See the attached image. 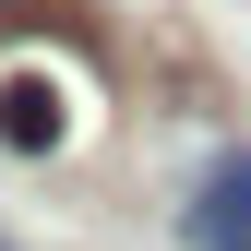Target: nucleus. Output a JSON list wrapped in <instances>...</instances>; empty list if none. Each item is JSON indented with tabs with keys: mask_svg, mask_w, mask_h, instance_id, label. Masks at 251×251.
I'll use <instances>...</instances> for the list:
<instances>
[{
	"mask_svg": "<svg viewBox=\"0 0 251 251\" xmlns=\"http://www.w3.org/2000/svg\"><path fill=\"white\" fill-rule=\"evenodd\" d=\"M179 239L192 251H251V144H227L203 168V192H192V215H179Z\"/></svg>",
	"mask_w": 251,
	"mask_h": 251,
	"instance_id": "2",
	"label": "nucleus"
},
{
	"mask_svg": "<svg viewBox=\"0 0 251 251\" xmlns=\"http://www.w3.org/2000/svg\"><path fill=\"white\" fill-rule=\"evenodd\" d=\"M72 132H84V96L60 72H36V60H12V72H0V144L12 155H60Z\"/></svg>",
	"mask_w": 251,
	"mask_h": 251,
	"instance_id": "1",
	"label": "nucleus"
}]
</instances>
